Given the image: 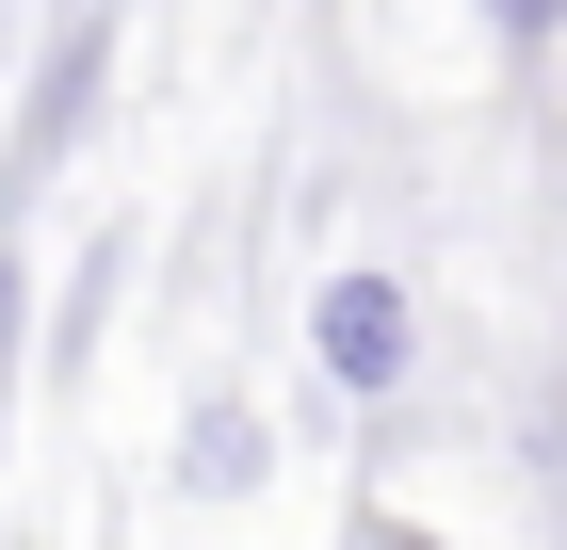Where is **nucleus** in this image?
Returning a JSON list of instances; mask_svg holds the SVG:
<instances>
[{
    "label": "nucleus",
    "instance_id": "obj_2",
    "mask_svg": "<svg viewBox=\"0 0 567 550\" xmlns=\"http://www.w3.org/2000/svg\"><path fill=\"white\" fill-rule=\"evenodd\" d=\"M471 17H486L503 49H551V33H567V0H471Z\"/></svg>",
    "mask_w": 567,
    "mask_h": 550
},
{
    "label": "nucleus",
    "instance_id": "obj_3",
    "mask_svg": "<svg viewBox=\"0 0 567 550\" xmlns=\"http://www.w3.org/2000/svg\"><path fill=\"white\" fill-rule=\"evenodd\" d=\"M0 388H17V276H0Z\"/></svg>",
    "mask_w": 567,
    "mask_h": 550
},
{
    "label": "nucleus",
    "instance_id": "obj_1",
    "mask_svg": "<svg viewBox=\"0 0 567 550\" xmlns=\"http://www.w3.org/2000/svg\"><path fill=\"white\" fill-rule=\"evenodd\" d=\"M308 356L341 388H405V356H422V308L390 292V276H324L308 292Z\"/></svg>",
    "mask_w": 567,
    "mask_h": 550
}]
</instances>
